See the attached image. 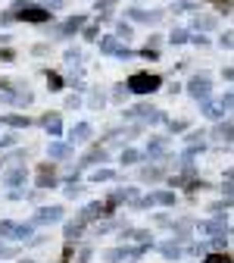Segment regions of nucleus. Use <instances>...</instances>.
<instances>
[{
    "mask_svg": "<svg viewBox=\"0 0 234 263\" xmlns=\"http://www.w3.org/2000/svg\"><path fill=\"white\" fill-rule=\"evenodd\" d=\"M84 38H88V41H94V38H97V25H91V28L84 31Z\"/></svg>",
    "mask_w": 234,
    "mask_h": 263,
    "instance_id": "nucleus-17",
    "label": "nucleus"
},
{
    "mask_svg": "<svg viewBox=\"0 0 234 263\" xmlns=\"http://www.w3.org/2000/svg\"><path fill=\"white\" fill-rule=\"evenodd\" d=\"M50 10H44V7H25V13H16V19H22V22H35V25H41V22H50Z\"/></svg>",
    "mask_w": 234,
    "mask_h": 263,
    "instance_id": "nucleus-2",
    "label": "nucleus"
},
{
    "mask_svg": "<svg viewBox=\"0 0 234 263\" xmlns=\"http://www.w3.org/2000/svg\"><path fill=\"white\" fill-rule=\"evenodd\" d=\"M119 4V0H97V13H107V10H113Z\"/></svg>",
    "mask_w": 234,
    "mask_h": 263,
    "instance_id": "nucleus-13",
    "label": "nucleus"
},
{
    "mask_svg": "<svg viewBox=\"0 0 234 263\" xmlns=\"http://www.w3.org/2000/svg\"><path fill=\"white\" fill-rule=\"evenodd\" d=\"M169 41H172V44H184V41H187V31H172Z\"/></svg>",
    "mask_w": 234,
    "mask_h": 263,
    "instance_id": "nucleus-14",
    "label": "nucleus"
},
{
    "mask_svg": "<svg viewBox=\"0 0 234 263\" xmlns=\"http://www.w3.org/2000/svg\"><path fill=\"white\" fill-rule=\"evenodd\" d=\"M88 135H91V125H88V122H81V125L72 132V141H84Z\"/></svg>",
    "mask_w": 234,
    "mask_h": 263,
    "instance_id": "nucleus-9",
    "label": "nucleus"
},
{
    "mask_svg": "<svg viewBox=\"0 0 234 263\" xmlns=\"http://www.w3.org/2000/svg\"><path fill=\"white\" fill-rule=\"evenodd\" d=\"M66 63H72V66L81 63V53H78V50H69V53H66Z\"/></svg>",
    "mask_w": 234,
    "mask_h": 263,
    "instance_id": "nucleus-15",
    "label": "nucleus"
},
{
    "mask_svg": "<svg viewBox=\"0 0 234 263\" xmlns=\"http://www.w3.org/2000/svg\"><path fill=\"white\" fill-rule=\"evenodd\" d=\"M44 4H47V7H53V10H59V7H62V0H44Z\"/></svg>",
    "mask_w": 234,
    "mask_h": 263,
    "instance_id": "nucleus-18",
    "label": "nucleus"
},
{
    "mask_svg": "<svg viewBox=\"0 0 234 263\" xmlns=\"http://www.w3.org/2000/svg\"><path fill=\"white\" fill-rule=\"evenodd\" d=\"M53 179H56V173H53V166H41V176H38V185H41V188H47V185H53Z\"/></svg>",
    "mask_w": 234,
    "mask_h": 263,
    "instance_id": "nucleus-7",
    "label": "nucleus"
},
{
    "mask_svg": "<svg viewBox=\"0 0 234 263\" xmlns=\"http://www.w3.org/2000/svg\"><path fill=\"white\" fill-rule=\"evenodd\" d=\"M190 94H194V97H206V94H209V79L197 76V79L190 82Z\"/></svg>",
    "mask_w": 234,
    "mask_h": 263,
    "instance_id": "nucleus-5",
    "label": "nucleus"
},
{
    "mask_svg": "<svg viewBox=\"0 0 234 263\" xmlns=\"http://www.w3.org/2000/svg\"><path fill=\"white\" fill-rule=\"evenodd\" d=\"M128 35H131V25H128V22H116V38L125 41Z\"/></svg>",
    "mask_w": 234,
    "mask_h": 263,
    "instance_id": "nucleus-11",
    "label": "nucleus"
},
{
    "mask_svg": "<svg viewBox=\"0 0 234 263\" xmlns=\"http://www.w3.org/2000/svg\"><path fill=\"white\" fill-rule=\"evenodd\" d=\"M159 85H162V79L159 76H150V72H135V76L128 79V91H135V94H150Z\"/></svg>",
    "mask_w": 234,
    "mask_h": 263,
    "instance_id": "nucleus-1",
    "label": "nucleus"
},
{
    "mask_svg": "<svg viewBox=\"0 0 234 263\" xmlns=\"http://www.w3.org/2000/svg\"><path fill=\"white\" fill-rule=\"evenodd\" d=\"M44 125H47L50 135H59V128H62V125H59V116H47V119H44Z\"/></svg>",
    "mask_w": 234,
    "mask_h": 263,
    "instance_id": "nucleus-10",
    "label": "nucleus"
},
{
    "mask_svg": "<svg viewBox=\"0 0 234 263\" xmlns=\"http://www.w3.org/2000/svg\"><path fill=\"white\" fill-rule=\"evenodd\" d=\"M206 263H228V260H225V257H209Z\"/></svg>",
    "mask_w": 234,
    "mask_h": 263,
    "instance_id": "nucleus-19",
    "label": "nucleus"
},
{
    "mask_svg": "<svg viewBox=\"0 0 234 263\" xmlns=\"http://www.w3.org/2000/svg\"><path fill=\"white\" fill-rule=\"evenodd\" d=\"M47 85H50V91H59L62 88V79L56 72H47Z\"/></svg>",
    "mask_w": 234,
    "mask_h": 263,
    "instance_id": "nucleus-12",
    "label": "nucleus"
},
{
    "mask_svg": "<svg viewBox=\"0 0 234 263\" xmlns=\"http://www.w3.org/2000/svg\"><path fill=\"white\" fill-rule=\"evenodd\" d=\"M100 50H103V53H110V57H131V50L128 47H122L119 44V38H100Z\"/></svg>",
    "mask_w": 234,
    "mask_h": 263,
    "instance_id": "nucleus-3",
    "label": "nucleus"
},
{
    "mask_svg": "<svg viewBox=\"0 0 234 263\" xmlns=\"http://www.w3.org/2000/svg\"><path fill=\"white\" fill-rule=\"evenodd\" d=\"M50 154H53V157H66V154H69V147H62V144H53V147H50Z\"/></svg>",
    "mask_w": 234,
    "mask_h": 263,
    "instance_id": "nucleus-16",
    "label": "nucleus"
},
{
    "mask_svg": "<svg viewBox=\"0 0 234 263\" xmlns=\"http://www.w3.org/2000/svg\"><path fill=\"white\" fill-rule=\"evenodd\" d=\"M216 4H222V7H225V4H228V0H216Z\"/></svg>",
    "mask_w": 234,
    "mask_h": 263,
    "instance_id": "nucleus-20",
    "label": "nucleus"
},
{
    "mask_svg": "<svg viewBox=\"0 0 234 263\" xmlns=\"http://www.w3.org/2000/svg\"><path fill=\"white\" fill-rule=\"evenodd\" d=\"M84 25V16H75V19H66L62 25H59V38H69V35H75V31Z\"/></svg>",
    "mask_w": 234,
    "mask_h": 263,
    "instance_id": "nucleus-4",
    "label": "nucleus"
},
{
    "mask_svg": "<svg viewBox=\"0 0 234 263\" xmlns=\"http://www.w3.org/2000/svg\"><path fill=\"white\" fill-rule=\"evenodd\" d=\"M59 213H62L59 207H50V210H41V213H38V222H56V219H59Z\"/></svg>",
    "mask_w": 234,
    "mask_h": 263,
    "instance_id": "nucleus-8",
    "label": "nucleus"
},
{
    "mask_svg": "<svg viewBox=\"0 0 234 263\" xmlns=\"http://www.w3.org/2000/svg\"><path fill=\"white\" fill-rule=\"evenodd\" d=\"M128 16L135 19V22H156L162 13H144V10H128Z\"/></svg>",
    "mask_w": 234,
    "mask_h": 263,
    "instance_id": "nucleus-6",
    "label": "nucleus"
}]
</instances>
